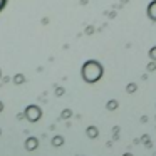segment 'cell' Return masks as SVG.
I'll list each match as a JSON object with an SVG mask.
<instances>
[{
	"label": "cell",
	"instance_id": "cell-1",
	"mask_svg": "<svg viewBox=\"0 0 156 156\" xmlns=\"http://www.w3.org/2000/svg\"><path fill=\"white\" fill-rule=\"evenodd\" d=\"M5 5H7V0H0V12L5 9Z\"/></svg>",
	"mask_w": 156,
	"mask_h": 156
}]
</instances>
